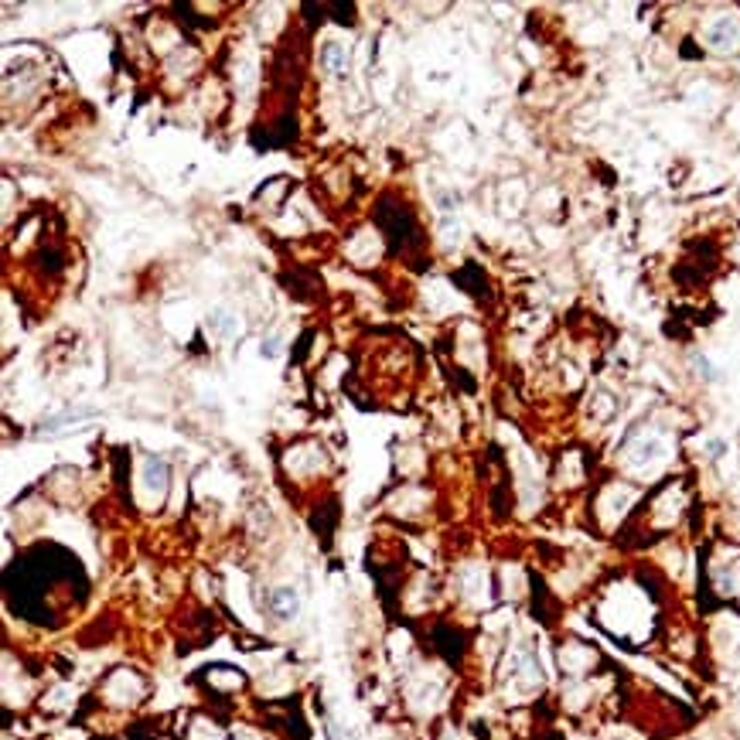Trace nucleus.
<instances>
[{
	"instance_id": "nucleus-1",
	"label": "nucleus",
	"mask_w": 740,
	"mask_h": 740,
	"mask_svg": "<svg viewBox=\"0 0 740 740\" xmlns=\"http://www.w3.org/2000/svg\"><path fill=\"white\" fill-rule=\"evenodd\" d=\"M706 38H710V45H713L717 52H730V48L737 45V24H734L730 18H720L717 24H710Z\"/></svg>"
},
{
	"instance_id": "nucleus-3",
	"label": "nucleus",
	"mask_w": 740,
	"mask_h": 740,
	"mask_svg": "<svg viewBox=\"0 0 740 740\" xmlns=\"http://www.w3.org/2000/svg\"><path fill=\"white\" fill-rule=\"evenodd\" d=\"M297 607H300V601H297V594H293L290 587H280V590L273 594V611H276V618H293Z\"/></svg>"
},
{
	"instance_id": "nucleus-4",
	"label": "nucleus",
	"mask_w": 740,
	"mask_h": 740,
	"mask_svg": "<svg viewBox=\"0 0 740 740\" xmlns=\"http://www.w3.org/2000/svg\"><path fill=\"white\" fill-rule=\"evenodd\" d=\"M659 454H662V444H659V440H645L642 447L635 450V461L642 464V461H652V457H659Z\"/></svg>"
},
{
	"instance_id": "nucleus-2",
	"label": "nucleus",
	"mask_w": 740,
	"mask_h": 740,
	"mask_svg": "<svg viewBox=\"0 0 740 740\" xmlns=\"http://www.w3.org/2000/svg\"><path fill=\"white\" fill-rule=\"evenodd\" d=\"M321 65L331 72V76H345L348 72V52H345V45H338V41H328L324 48H321Z\"/></svg>"
},
{
	"instance_id": "nucleus-5",
	"label": "nucleus",
	"mask_w": 740,
	"mask_h": 740,
	"mask_svg": "<svg viewBox=\"0 0 740 740\" xmlns=\"http://www.w3.org/2000/svg\"><path fill=\"white\" fill-rule=\"evenodd\" d=\"M263 345H266V348H263V351H266V355H276V351H280V348H276V345H280V341H276V338H266V341H263Z\"/></svg>"
}]
</instances>
